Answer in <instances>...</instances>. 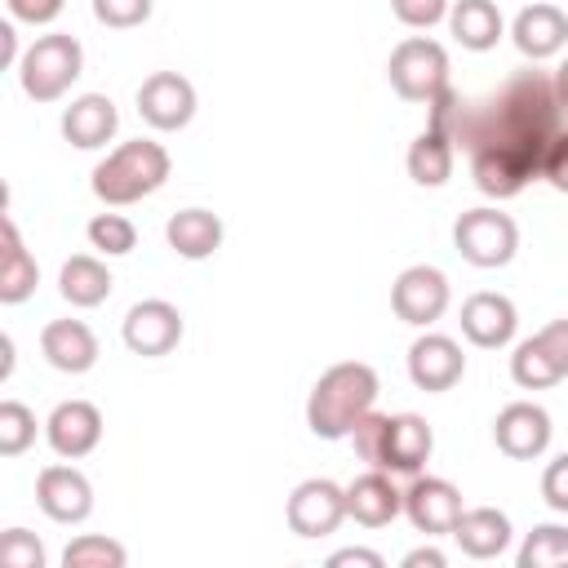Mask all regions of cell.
Listing matches in <instances>:
<instances>
[{"label":"cell","mask_w":568,"mask_h":568,"mask_svg":"<svg viewBox=\"0 0 568 568\" xmlns=\"http://www.w3.org/2000/svg\"><path fill=\"white\" fill-rule=\"evenodd\" d=\"M564 120L555 75L537 67L515 71L484 98L444 89L430 102V129L448 133V142L470 155V178L488 200H510L541 178L555 138L568 129Z\"/></svg>","instance_id":"1"},{"label":"cell","mask_w":568,"mask_h":568,"mask_svg":"<svg viewBox=\"0 0 568 568\" xmlns=\"http://www.w3.org/2000/svg\"><path fill=\"white\" fill-rule=\"evenodd\" d=\"M377 390L382 386H377L373 364H359V359L333 364L311 386V399H306V426H311V435H320V439H346L355 430V422L364 413H373Z\"/></svg>","instance_id":"2"},{"label":"cell","mask_w":568,"mask_h":568,"mask_svg":"<svg viewBox=\"0 0 568 568\" xmlns=\"http://www.w3.org/2000/svg\"><path fill=\"white\" fill-rule=\"evenodd\" d=\"M169 151L151 138H133V142H120L115 151H106V160H98L93 169V195L111 209H124V204H138L142 195L160 191L169 182Z\"/></svg>","instance_id":"3"},{"label":"cell","mask_w":568,"mask_h":568,"mask_svg":"<svg viewBox=\"0 0 568 568\" xmlns=\"http://www.w3.org/2000/svg\"><path fill=\"white\" fill-rule=\"evenodd\" d=\"M80 67H84L80 40L67 36V31H49V36H40L36 44L22 49L18 80H22V93H27V98H36V102H58V98L80 80Z\"/></svg>","instance_id":"4"},{"label":"cell","mask_w":568,"mask_h":568,"mask_svg":"<svg viewBox=\"0 0 568 568\" xmlns=\"http://www.w3.org/2000/svg\"><path fill=\"white\" fill-rule=\"evenodd\" d=\"M386 80L390 89L404 98V102H435L448 84V49L439 40H426V36H408L390 49V62H386Z\"/></svg>","instance_id":"5"},{"label":"cell","mask_w":568,"mask_h":568,"mask_svg":"<svg viewBox=\"0 0 568 568\" xmlns=\"http://www.w3.org/2000/svg\"><path fill=\"white\" fill-rule=\"evenodd\" d=\"M453 244L457 253L479 266V271H497L515 257L519 248V226L510 213L501 209H466L457 222H453Z\"/></svg>","instance_id":"6"},{"label":"cell","mask_w":568,"mask_h":568,"mask_svg":"<svg viewBox=\"0 0 568 568\" xmlns=\"http://www.w3.org/2000/svg\"><path fill=\"white\" fill-rule=\"evenodd\" d=\"M448 297H453L448 275H444L439 266H426V262L399 271V280L390 284V311H395L404 324H413V328L435 324V320L448 311Z\"/></svg>","instance_id":"7"},{"label":"cell","mask_w":568,"mask_h":568,"mask_svg":"<svg viewBox=\"0 0 568 568\" xmlns=\"http://www.w3.org/2000/svg\"><path fill=\"white\" fill-rule=\"evenodd\" d=\"M138 115L160 129V133H178L191 124L195 115V84L178 71H155L138 84Z\"/></svg>","instance_id":"8"},{"label":"cell","mask_w":568,"mask_h":568,"mask_svg":"<svg viewBox=\"0 0 568 568\" xmlns=\"http://www.w3.org/2000/svg\"><path fill=\"white\" fill-rule=\"evenodd\" d=\"M120 333H124V346L133 355L160 359V355H169L182 342V311L173 302H164V297H146V302L129 306Z\"/></svg>","instance_id":"9"},{"label":"cell","mask_w":568,"mask_h":568,"mask_svg":"<svg viewBox=\"0 0 568 568\" xmlns=\"http://www.w3.org/2000/svg\"><path fill=\"white\" fill-rule=\"evenodd\" d=\"M435 453V430L426 426V417L417 413H395L382 426V444H377V470L390 475H422V466Z\"/></svg>","instance_id":"10"},{"label":"cell","mask_w":568,"mask_h":568,"mask_svg":"<svg viewBox=\"0 0 568 568\" xmlns=\"http://www.w3.org/2000/svg\"><path fill=\"white\" fill-rule=\"evenodd\" d=\"M284 519L297 537H328L346 519V488L333 479H302L284 506Z\"/></svg>","instance_id":"11"},{"label":"cell","mask_w":568,"mask_h":568,"mask_svg":"<svg viewBox=\"0 0 568 568\" xmlns=\"http://www.w3.org/2000/svg\"><path fill=\"white\" fill-rule=\"evenodd\" d=\"M462 493L439 475H413L404 488V515L426 537H453V524L462 519Z\"/></svg>","instance_id":"12"},{"label":"cell","mask_w":568,"mask_h":568,"mask_svg":"<svg viewBox=\"0 0 568 568\" xmlns=\"http://www.w3.org/2000/svg\"><path fill=\"white\" fill-rule=\"evenodd\" d=\"M550 435H555L550 413H546L541 404H528V399L506 404V408L497 413V422H493V439H497V448H501L510 462H532V457H541V453L550 448Z\"/></svg>","instance_id":"13"},{"label":"cell","mask_w":568,"mask_h":568,"mask_svg":"<svg viewBox=\"0 0 568 568\" xmlns=\"http://www.w3.org/2000/svg\"><path fill=\"white\" fill-rule=\"evenodd\" d=\"M462 373H466V355L448 333H422L408 346V377L417 390H430V395L453 390Z\"/></svg>","instance_id":"14"},{"label":"cell","mask_w":568,"mask_h":568,"mask_svg":"<svg viewBox=\"0 0 568 568\" xmlns=\"http://www.w3.org/2000/svg\"><path fill=\"white\" fill-rule=\"evenodd\" d=\"M44 439L67 462L89 457L98 448V439H102V413H98V404H89V399H62L49 413V422H44Z\"/></svg>","instance_id":"15"},{"label":"cell","mask_w":568,"mask_h":568,"mask_svg":"<svg viewBox=\"0 0 568 568\" xmlns=\"http://www.w3.org/2000/svg\"><path fill=\"white\" fill-rule=\"evenodd\" d=\"M36 506L53 524H84L93 510V484L75 466H44L36 475Z\"/></svg>","instance_id":"16"},{"label":"cell","mask_w":568,"mask_h":568,"mask_svg":"<svg viewBox=\"0 0 568 568\" xmlns=\"http://www.w3.org/2000/svg\"><path fill=\"white\" fill-rule=\"evenodd\" d=\"M519 328V315H515V302L506 293H470L462 302V337L479 351H497L515 337Z\"/></svg>","instance_id":"17"},{"label":"cell","mask_w":568,"mask_h":568,"mask_svg":"<svg viewBox=\"0 0 568 568\" xmlns=\"http://www.w3.org/2000/svg\"><path fill=\"white\" fill-rule=\"evenodd\" d=\"M510 40H515V49L524 58L546 62V58H555L568 44V13L559 4H550V0H537V4H528V9L515 13Z\"/></svg>","instance_id":"18"},{"label":"cell","mask_w":568,"mask_h":568,"mask_svg":"<svg viewBox=\"0 0 568 568\" xmlns=\"http://www.w3.org/2000/svg\"><path fill=\"white\" fill-rule=\"evenodd\" d=\"M395 515H404V493L390 484V470L368 466L346 484V519L364 528H386Z\"/></svg>","instance_id":"19"},{"label":"cell","mask_w":568,"mask_h":568,"mask_svg":"<svg viewBox=\"0 0 568 568\" xmlns=\"http://www.w3.org/2000/svg\"><path fill=\"white\" fill-rule=\"evenodd\" d=\"M120 129V111L106 93H80L67 111H62V138L80 151H98L115 138Z\"/></svg>","instance_id":"20"},{"label":"cell","mask_w":568,"mask_h":568,"mask_svg":"<svg viewBox=\"0 0 568 568\" xmlns=\"http://www.w3.org/2000/svg\"><path fill=\"white\" fill-rule=\"evenodd\" d=\"M40 355L58 373H89L98 364V337L84 320H49L40 328Z\"/></svg>","instance_id":"21"},{"label":"cell","mask_w":568,"mask_h":568,"mask_svg":"<svg viewBox=\"0 0 568 568\" xmlns=\"http://www.w3.org/2000/svg\"><path fill=\"white\" fill-rule=\"evenodd\" d=\"M453 541L466 559H497L510 546V519L497 506H470L453 524Z\"/></svg>","instance_id":"22"},{"label":"cell","mask_w":568,"mask_h":568,"mask_svg":"<svg viewBox=\"0 0 568 568\" xmlns=\"http://www.w3.org/2000/svg\"><path fill=\"white\" fill-rule=\"evenodd\" d=\"M222 217L217 213H209V209H178L173 217H169V226H164V240H169V248L178 253V257H186V262H204V257H213L217 248H222Z\"/></svg>","instance_id":"23"},{"label":"cell","mask_w":568,"mask_h":568,"mask_svg":"<svg viewBox=\"0 0 568 568\" xmlns=\"http://www.w3.org/2000/svg\"><path fill=\"white\" fill-rule=\"evenodd\" d=\"M448 27H453L457 44L470 49V53H488V49H497V40L506 36L501 9H497L493 0H453Z\"/></svg>","instance_id":"24"},{"label":"cell","mask_w":568,"mask_h":568,"mask_svg":"<svg viewBox=\"0 0 568 568\" xmlns=\"http://www.w3.org/2000/svg\"><path fill=\"white\" fill-rule=\"evenodd\" d=\"M111 284H115V280H111L106 262L93 257V253L67 257V262H62V275H58V293H62L71 306H80V311L102 306V302L111 297Z\"/></svg>","instance_id":"25"},{"label":"cell","mask_w":568,"mask_h":568,"mask_svg":"<svg viewBox=\"0 0 568 568\" xmlns=\"http://www.w3.org/2000/svg\"><path fill=\"white\" fill-rule=\"evenodd\" d=\"M0 235H4V262H0V302H4V306H18V302H27V297L36 293L40 266H36V257L27 253V244H22L18 226H13V217H4V222H0Z\"/></svg>","instance_id":"26"},{"label":"cell","mask_w":568,"mask_h":568,"mask_svg":"<svg viewBox=\"0 0 568 568\" xmlns=\"http://www.w3.org/2000/svg\"><path fill=\"white\" fill-rule=\"evenodd\" d=\"M453 160H457V146L448 142V133L426 129L408 146V178L417 186H444L453 178Z\"/></svg>","instance_id":"27"},{"label":"cell","mask_w":568,"mask_h":568,"mask_svg":"<svg viewBox=\"0 0 568 568\" xmlns=\"http://www.w3.org/2000/svg\"><path fill=\"white\" fill-rule=\"evenodd\" d=\"M510 377H515V386H524V390H546V386H555V382H564L568 373L555 364V355L537 342V333L532 337H524L519 346H515V355H510Z\"/></svg>","instance_id":"28"},{"label":"cell","mask_w":568,"mask_h":568,"mask_svg":"<svg viewBox=\"0 0 568 568\" xmlns=\"http://www.w3.org/2000/svg\"><path fill=\"white\" fill-rule=\"evenodd\" d=\"M519 568H564L568 564V528L564 524H537L519 555H515Z\"/></svg>","instance_id":"29"},{"label":"cell","mask_w":568,"mask_h":568,"mask_svg":"<svg viewBox=\"0 0 568 568\" xmlns=\"http://www.w3.org/2000/svg\"><path fill=\"white\" fill-rule=\"evenodd\" d=\"M124 564H129V550L120 541L93 537V532L67 541V550H62V568H124Z\"/></svg>","instance_id":"30"},{"label":"cell","mask_w":568,"mask_h":568,"mask_svg":"<svg viewBox=\"0 0 568 568\" xmlns=\"http://www.w3.org/2000/svg\"><path fill=\"white\" fill-rule=\"evenodd\" d=\"M36 444V413L22 399L0 404V457H22Z\"/></svg>","instance_id":"31"},{"label":"cell","mask_w":568,"mask_h":568,"mask_svg":"<svg viewBox=\"0 0 568 568\" xmlns=\"http://www.w3.org/2000/svg\"><path fill=\"white\" fill-rule=\"evenodd\" d=\"M89 244H93L98 253H106V257H124V253H133V244H138V226H133L124 213H98V217L89 222Z\"/></svg>","instance_id":"32"},{"label":"cell","mask_w":568,"mask_h":568,"mask_svg":"<svg viewBox=\"0 0 568 568\" xmlns=\"http://www.w3.org/2000/svg\"><path fill=\"white\" fill-rule=\"evenodd\" d=\"M0 564L4 568H44V546L27 528H4V537H0Z\"/></svg>","instance_id":"33"},{"label":"cell","mask_w":568,"mask_h":568,"mask_svg":"<svg viewBox=\"0 0 568 568\" xmlns=\"http://www.w3.org/2000/svg\"><path fill=\"white\" fill-rule=\"evenodd\" d=\"M151 4L155 0H93V18L102 27H115V31H129V27H142L151 18Z\"/></svg>","instance_id":"34"},{"label":"cell","mask_w":568,"mask_h":568,"mask_svg":"<svg viewBox=\"0 0 568 568\" xmlns=\"http://www.w3.org/2000/svg\"><path fill=\"white\" fill-rule=\"evenodd\" d=\"M448 0H390V13L404 22V27H417V31H426V27H435V22H444L448 18Z\"/></svg>","instance_id":"35"},{"label":"cell","mask_w":568,"mask_h":568,"mask_svg":"<svg viewBox=\"0 0 568 568\" xmlns=\"http://www.w3.org/2000/svg\"><path fill=\"white\" fill-rule=\"evenodd\" d=\"M541 497L550 510L568 515V453H559L546 470H541Z\"/></svg>","instance_id":"36"},{"label":"cell","mask_w":568,"mask_h":568,"mask_svg":"<svg viewBox=\"0 0 568 568\" xmlns=\"http://www.w3.org/2000/svg\"><path fill=\"white\" fill-rule=\"evenodd\" d=\"M4 4H9V13H13L18 22L44 27V22H53V18L62 13V4H67V0H4Z\"/></svg>","instance_id":"37"},{"label":"cell","mask_w":568,"mask_h":568,"mask_svg":"<svg viewBox=\"0 0 568 568\" xmlns=\"http://www.w3.org/2000/svg\"><path fill=\"white\" fill-rule=\"evenodd\" d=\"M541 178H546L555 191H564V195H568V129L555 138V146H550V155H546Z\"/></svg>","instance_id":"38"},{"label":"cell","mask_w":568,"mask_h":568,"mask_svg":"<svg viewBox=\"0 0 568 568\" xmlns=\"http://www.w3.org/2000/svg\"><path fill=\"white\" fill-rule=\"evenodd\" d=\"M537 342H541V346L555 355V364L568 373V320H550V324L537 333Z\"/></svg>","instance_id":"39"},{"label":"cell","mask_w":568,"mask_h":568,"mask_svg":"<svg viewBox=\"0 0 568 568\" xmlns=\"http://www.w3.org/2000/svg\"><path fill=\"white\" fill-rule=\"evenodd\" d=\"M386 559L377 550H364V546H346V550H333L328 555V568H382Z\"/></svg>","instance_id":"40"},{"label":"cell","mask_w":568,"mask_h":568,"mask_svg":"<svg viewBox=\"0 0 568 568\" xmlns=\"http://www.w3.org/2000/svg\"><path fill=\"white\" fill-rule=\"evenodd\" d=\"M448 559H444V550H435V546H417V550H408L404 555V568H444Z\"/></svg>","instance_id":"41"},{"label":"cell","mask_w":568,"mask_h":568,"mask_svg":"<svg viewBox=\"0 0 568 568\" xmlns=\"http://www.w3.org/2000/svg\"><path fill=\"white\" fill-rule=\"evenodd\" d=\"M0 49H4V67L22 62V53H18V36H13V27H9V22H0Z\"/></svg>","instance_id":"42"},{"label":"cell","mask_w":568,"mask_h":568,"mask_svg":"<svg viewBox=\"0 0 568 568\" xmlns=\"http://www.w3.org/2000/svg\"><path fill=\"white\" fill-rule=\"evenodd\" d=\"M550 75H555V98H559V106H564V115H568V58H564Z\"/></svg>","instance_id":"43"}]
</instances>
